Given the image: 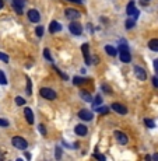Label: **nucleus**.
I'll use <instances>...</instances> for the list:
<instances>
[{
    "mask_svg": "<svg viewBox=\"0 0 158 161\" xmlns=\"http://www.w3.org/2000/svg\"><path fill=\"white\" fill-rule=\"evenodd\" d=\"M11 143L14 147H17L18 150H25L27 147H28V143H27V140L25 139H23V137L20 136H14L11 139Z\"/></svg>",
    "mask_w": 158,
    "mask_h": 161,
    "instance_id": "1",
    "label": "nucleus"
},
{
    "mask_svg": "<svg viewBox=\"0 0 158 161\" xmlns=\"http://www.w3.org/2000/svg\"><path fill=\"white\" fill-rule=\"evenodd\" d=\"M41 95L46 98V100H55L56 98V93L53 91L52 88H48V87H45V88H41Z\"/></svg>",
    "mask_w": 158,
    "mask_h": 161,
    "instance_id": "2",
    "label": "nucleus"
},
{
    "mask_svg": "<svg viewBox=\"0 0 158 161\" xmlns=\"http://www.w3.org/2000/svg\"><path fill=\"white\" fill-rule=\"evenodd\" d=\"M133 72H134V74H136V77H137L138 80H146V79H147L146 70H144L143 67H140V66H134Z\"/></svg>",
    "mask_w": 158,
    "mask_h": 161,
    "instance_id": "3",
    "label": "nucleus"
},
{
    "mask_svg": "<svg viewBox=\"0 0 158 161\" xmlns=\"http://www.w3.org/2000/svg\"><path fill=\"white\" fill-rule=\"evenodd\" d=\"M69 29H70V32L73 34V35H80L81 32H83V27H81L78 23H70V25H69Z\"/></svg>",
    "mask_w": 158,
    "mask_h": 161,
    "instance_id": "4",
    "label": "nucleus"
},
{
    "mask_svg": "<svg viewBox=\"0 0 158 161\" xmlns=\"http://www.w3.org/2000/svg\"><path fill=\"white\" fill-rule=\"evenodd\" d=\"M65 14L67 18H70V20H77V18H80V16H81L80 11L74 10V8H66Z\"/></svg>",
    "mask_w": 158,
    "mask_h": 161,
    "instance_id": "5",
    "label": "nucleus"
},
{
    "mask_svg": "<svg viewBox=\"0 0 158 161\" xmlns=\"http://www.w3.org/2000/svg\"><path fill=\"white\" fill-rule=\"evenodd\" d=\"M28 20L32 21V23H38V21L41 20L39 11H38V10H34V8H31V10L28 11Z\"/></svg>",
    "mask_w": 158,
    "mask_h": 161,
    "instance_id": "6",
    "label": "nucleus"
},
{
    "mask_svg": "<svg viewBox=\"0 0 158 161\" xmlns=\"http://www.w3.org/2000/svg\"><path fill=\"white\" fill-rule=\"evenodd\" d=\"M112 109H114V111H116L118 113H120V115L127 113V108H126L125 105L119 104V102H114V104H112Z\"/></svg>",
    "mask_w": 158,
    "mask_h": 161,
    "instance_id": "7",
    "label": "nucleus"
},
{
    "mask_svg": "<svg viewBox=\"0 0 158 161\" xmlns=\"http://www.w3.org/2000/svg\"><path fill=\"white\" fill-rule=\"evenodd\" d=\"M114 135H115V139H116V140H118V143H120V144H126V143L129 141V139H127V136H126L125 133L118 132V130H116Z\"/></svg>",
    "mask_w": 158,
    "mask_h": 161,
    "instance_id": "8",
    "label": "nucleus"
},
{
    "mask_svg": "<svg viewBox=\"0 0 158 161\" xmlns=\"http://www.w3.org/2000/svg\"><path fill=\"white\" fill-rule=\"evenodd\" d=\"M78 118H81L83 121H91L93 119V112H90L88 109H81L78 112Z\"/></svg>",
    "mask_w": 158,
    "mask_h": 161,
    "instance_id": "9",
    "label": "nucleus"
},
{
    "mask_svg": "<svg viewBox=\"0 0 158 161\" xmlns=\"http://www.w3.org/2000/svg\"><path fill=\"white\" fill-rule=\"evenodd\" d=\"M24 2L25 0H13V7L18 14L23 13V8H24Z\"/></svg>",
    "mask_w": 158,
    "mask_h": 161,
    "instance_id": "10",
    "label": "nucleus"
},
{
    "mask_svg": "<svg viewBox=\"0 0 158 161\" xmlns=\"http://www.w3.org/2000/svg\"><path fill=\"white\" fill-rule=\"evenodd\" d=\"M74 132H76V135H78V136H85L88 130H87V126L77 125V126H76V129H74Z\"/></svg>",
    "mask_w": 158,
    "mask_h": 161,
    "instance_id": "11",
    "label": "nucleus"
},
{
    "mask_svg": "<svg viewBox=\"0 0 158 161\" xmlns=\"http://www.w3.org/2000/svg\"><path fill=\"white\" fill-rule=\"evenodd\" d=\"M62 29V25L57 23V21H52L50 23V25H49V31L52 32V34H55V32H59Z\"/></svg>",
    "mask_w": 158,
    "mask_h": 161,
    "instance_id": "12",
    "label": "nucleus"
},
{
    "mask_svg": "<svg viewBox=\"0 0 158 161\" xmlns=\"http://www.w3.org/2000/svg\"><path fill=\"white\" fill-rule=\"evenodd\" d=\"M81 51H83V55H84L85 63L90 64V63H91V59H90V56H88V45H87V44H83V46H81Z\"/></svg>",
    "mask_w": 158,
    "mask_h": 161,
    "instance_id": "13",
    "label": "nucleus"
},
{
    "mask_svg": "<svg viewBox=\"0 0 158 161\" xmlns=\"http://www.w3.org/2000/svg\"><path fill=\"white\" fill-rule=\"evenodd\" d=\"M24 113H25V118H27V122L28 123H34V112L31 111V108H25Z\"/></svg>",
    "mask_w": 158,
    "mask_h": 161,
    "instance_id": "14",
    "label": "nucleus"
},
{
    "mask_svg": "<svg viewBox=\"0 0 158 161\" xmlns=\"http://www.w3.org/2000/svg\"><path fill=\"white\" fill-rule=\"evenodd\" d=\"M105 52L114 57V56H116V55H118V49L114 48L112 45H106V46H105Z\"/></svg>",
    "mask_w": 158,
    "mask_h": 161,
    "instance_id": "15",
    "label": "nucleus"
},
{
    "mask_svg": "<svg viewBox=\"0 0 158 161\" xmlns=\"http://www.w3.org/2000/svg\"><path fill=\"white\" fill-rule=\"evenodd\" d=\"M120 60L123 62V63H129V62L132 60V56H130L129 51H127V52H120Z\"/></svg>",
    "mask_w": 158,
    "mask_h": 161,
    "instance_id": "16",
    "label": "nucleus"
},
{
    "mask_svg": "<svg viewBox=\"0 0 158 161\" xmlns=\"http://www.w3.org/2000/svg\"><path fill=\"white\" fill-rule=\"evenodd\" d=\"M136 11V6H134V2H130L127 4V8H126V13H127V16H133V13Z\"/></svg>",
    "mask_w": 158,
    "mask_h": 161,
    "instance_id": "17",
    "label": "nucleus"
},
{
    "mask_svg": "<svg viewBox=\"0 0 158 161\" xmlns=\"http://www.w3.org/2000/svg\"><path fill=\"white\" fill-rule=\"evenodd\" d=\"M148 48L151 51H154V52H158V39H151L148 42Z\"/></svg>",
    "mask_w": 158,
    "mask_h": 161,
    "instance_id": "18",
    "label": "nucleus"
},
{
    "mask_svg": "<svg viewBox=\"0 0 158 161\" xmlns=\"http://www.w3.org/2000/svg\"><path fill=\"white\" fill-rule=\"evenodd\" d=\"M80 95H81V98L84 101H87V102H91V101H93V97L90 95V93H87V91H81Z\"/></svg>",
    "mask_w": 158,
    "mask_h": 161,
    "instance_id": "19",
    "label": "nucleus"
},
{
    "mask_svg": "<svg viewBox=\"0 0 158 161\" xmlns=\"http://www.w3.org/2000/svg\"><path fill=\"white\" fill-rule=\"evenodd\" d=\"M73 81H74V84L76 85H81V84H84L87 80H85V79H81V77H74Z\"/></svg>",
    "mask_w": 158,
    "mask_h": 161,
    "instance_id": "20",
    "label": "nucleus"
},
{
    "mask_svg": "<svg viewBox=\"0 0 158 161\" xmlns=\"http://www.w3.org/2000/svg\"><path fill=\"white\" fill-rule=\"evenodd\" d=\"M0 84H3V85L7 84V79H6V76H4L3 70H0Z\"/></svg>",
    "mask_w": 158,
    "mask_h": 161,
    "instance_id": "21",
    "label": "nucleus"
},
{
    "mask_svg": "<svg viewBox=\"0 0 158 161\" xmlns=\"http://www.w3.org/2000/svg\"><path fill=\"white\" fill-rule=\"evenodd\" d=\"M144 123H146V126H147V128H150V129L155 128V123H154V121H151V119H144Z\"/></svg>",
    "mask_w": 158,
    "mask_h": 161,
    "instance_id": "22",
    "label": "nucleus"
},
{
    "mask_svg": "<svg viewBox=\"0 0 158 161\" xmlns=\"http://www.w3.org/2000/svg\"><path fill=\"white\" fill-rule=\"evenodd\" d=\"M97 111L99 113H102V115H106V113L109 112V109L105 108V107H97Z\"/></svg>",
    "mask_w": 158,
    "mask_h": 161,
    "instance_id": "23",
    "label": "nucleus"
},
{
    "mask_svg": "<svg viewBox=\"0 0 158 161\" xmlns=\"http://www.w3.org/2000/svg\"><path fill=\"white\" fill-rule=\"evenodd\" d=\"M31 85H32V83H31V80H29V77H27V93H28V95H31Z\"/></svg>",
    "mask_w": 158,
    "mask_h": 161,
    "instance_id": "24",
    "label": "nucleus"
},
{
    "mask_svg": "<svg viewBox=\"0 0 158 161\" xmlns=\"http://www.w3.org/2000/svg\"><path fill=\"white\" fill-rule=\"evenodd\" d=\"M16 104L20 105V107H23V105H25V100H24V98H21V97H17V98H16Z\"/></svg>",
    "mask_w": 158,
    "mask_h": 161,
    "instance_id": "25",
    "label": "nucleus"
},
{
    "mask_svg": "<svg viewBox=\"0 0 158 161\" xmlns=\"http://www.w3.org/2000/svg\"><path fill=\"white\" fill-rule=\"evenodd\" d=\"M35 34H37V36H42L44 35V27H37V29H35Z\"/></svg>",
    "mask_w": 158,
    "mask_h": 161,
    "instance_id": "26",
    "label": "nucleus"
},
{
    "mask_svg": "<svg viewBox=\"0 0 158 161\" xmlns=\"http://www.w3.org/2000/svg\"><path fill=\"white\" fill-rule=\"evenodd\" d=\"M134 27V20H127L126 21V28L127 29H132Z\"/></svg>",
    "mask_w": 158,
    "mask_h": 161,
    "instance_id": "27",
    "label": "nucleus"
},
{
    "mask_svg": "<svg viewBox=\"0 0 158 161\" xmlns=\"http://www.w3.org/2000/svg\"><path fill=\"white\" fill-rule=\"evenodd\" d=\"M101 104H102L101 95H97V97H95V100H94V105H95V107H98V105H101Z\"/></svg>",
    "mask_w": 158,
    "mask_h": 161,
    "instance_id": "28",
    "label": "nucleus"
},
{
    "mask_svg": "<svg viewBox=\"0 0 158 161\" xmlns=\"http://www.w3.org/2000/svg\"><path fill=\"white\" fill-rule=\"evenodd\" d=\"M0 60L4 62V63H7V62H8V56L6 55V53H2V52H0Z\"/></svg>",
    "mask_w": 158,
    "mask_h": 161,
    "instance_id": "29",
    "label": "nucleus"
},
{
    "mask_svg": "<svg viewBox=\"0 0 158 161\" xmlns=\"http://www.w3.org/2000/svg\"><path fill=\"white\" fill-rule=\"evenodd\" d=\"M127 51H129V48H127V45L120 44V46H119V52H127Z\"/></svg>",
    "mask_w": 158,
    "mask_h": 161,
    "instance_id": "30",
    "label": "nucleus"
},
{
    "mask_svg": "<svg viewBox=\"0 0 158 161\" xmlns=\"http://www.w3.org/2000/svg\"><path fill=\"white\" fill-rule=\"evenodd\" d=\"M44 56L46 57V59H48L49 62H52V56H50V53H49L48 49H45V51H44Z\"/></svg>",
    "mask_w": 158,
    "mask_h": 161,
    "instance_id": "31",
    "label": "nucleus"
},
{
    "mask_svg": "<svg viewBox=\"0 0 158 161\" xmlns=\"http://www.w3.org/2000/svg\"><path fill=\"white\" fill-rule=\"evenodd\" d=\"M53 69H55V70H56V72L59 73V74H60V76H62V79H65V80H67V76H66V74H65V73H63V72H60V70H59V69H57L56 66H55V67H53Z\"/></svg>",
    "mask_w": 158,
    "mask_h": 161,
    "instance_id": "32",
    "label": "nucleus"
},
{
    "mask_svg": "<svg viewBox=\"0 0 158 161\" xmlns=\"http://www.w3.org/2000/svg\"><path fill=\"white\" fill-rule=\"evenodd\" d=\"M0 126L7 128V126H8V121H6V119H0Z\"/></svg>",
    "mask_w": 158,
    "mask_h": 161,
    "instance_id": "33",
    "label": "nucleus"
},
{
    "mask_svg": "<svg viewBox=\"0 0 158 161\" xmlns=\"http://www.w3.org/2000/svg\"><path fill=\"white\" fill-rule=\"evenodd\" d=\"M102 90H104L105 93H108V94H111V93H112V90H111V88H109V87H108V85H106V84H104V85H102Z\"/></svg>",
    "mask_w": 158,
    "mask_h": 161,
    "instance_id": "34",
    "label": "nucleus"
},
{
    "mask_svg": "<svg viewBox=\"0 0 158 161\" xmlns=\"http://www.w3.org/2000/svg\"><path fill=\"white\" fill-rule=\"evenodd\" d=\"M94 157L95 158H98V160H105V156H102V154H94Z\"/></svg>",
    "mask_w": 158,
    "mask_h": 161,
    "instance_id": "35",
    "label": "nucleus"
},
{
    "mask_svg": "<svg viewBox=\"0 0 158 161\" xmlns=\"http://www.w3.org/2000/svg\"><path fill=\"white\" fill-rule=\"evenodd\" d=\"M39 132L42 133V135H46V129H45L44 125H39Z\"/></svg>",
    "mask_w": 158,
    "mask_h": 161,
    "instance_id": "36",
    "label": "nucleus"
},
{
    "mask_svg": "<svg viewBox=\"0 0 158 161\" xmlns=\"http://www.w3.org/2000/svg\"><path fill=\"white\" fill-rule=\"evenodd\" d=\"M153 84H154V87H158V77L153 79Z\"/></svg>",
    "mask_w": 158,
    "mask_h": 161,
    "instance_id": "37",
    "label": "nucleus"
},
{
    "mask_svg": "<svg viewBox=\"0 0 158 161\" xmlns=\"http://www.w3.org/2000/svg\"><path fill=\"white\" fill-rule=\"evenodd\" d=\"M154 69H155V72H157V74H158V59L154 60Z\"/></svg>",
    "mask_w": 158,
    "mask_h": 161,
    "instance_id": "38",
    "label": "nucleus"
},
{
    "mask_svg": "<svg viewBox=\"0 0 158 161\" xmlns=\"http://www.w3.org/2000/svg\"><path fill=\"white\" fill-rule=\"evenodd\" d=\"M153 160H158V154H154V156H153Z\"/></svg>",
    "mask_w": 158,
    "mask_h": 161,
    "instance_id": "39",
    "label": "nucleus"
},
{
    "mask_svg": "<svg viewBox=\"0 0 158 161\" xmlns=\"http://www.w3.org/2000/svg\"><path fill=\"white\" fill-rule=\"evenodd\" d=\"M3 6H4V3H3V0H0V8L3 7Z\"/></svg>",
    "mask_w": 158,
    "mask_h": 161,
    "instance_id": "40",
    "label": "nucleus"
},
{
    "mask_svg": "<svg viewBox=\"0 0 158 161\" xmlns=\"http://www.w3.org/2000/svg\"><path fill=\"white\" fill-rule=\"evenodd\" d=\"M3 158H4V156H3V154H2V153H0V161L3 160Z\"/></svg>",
    "mask_w": 158,
    "mask_h": 161,
    "instance_id": "41",
    "label": "nucleus"
},
{
    "mask_svg": "<svg viewBox=\"0 0 158 161\" xmlns=\"http://www.w3.org/2000/svg\"><path fill=\"white\" fill-rule=\"evenodd\" d=\"M70 2H76V3H77V2H78V0H70Z\"/></svg>",
    "mask_w": 158,
    "mask_h": 161,
    "instance_id": "42",
    "label": "nucleus"
},
{
    "mask_svg": "<svg viewBox=\"0 0 158 161\" xmlns=\"http://www.w3.org/2000/svg\"><path fill=\"white\" fill-rule=\"evenodd\" d=\"M78 2H83V0H78Z\"/></svg>",
    "mask_w": 158,
    "mask_h": 161,
    "instance_id": "43",
    "label": "nucleus"
},
{
    "mask_svg": "<svg viewBox=\"0 0 158 161\" xmlns=\"http://www.w3.org/2000/svg\"><path fill=\"white\" fill-rule=\"evenodd\" d=\"M146 2H148V0H146Z\"/></svg>",
    "mask_w": 158,
    "mask_h": 161,
    "instance_id": "44",
    "label": "nucleus"
}]
</instances>
